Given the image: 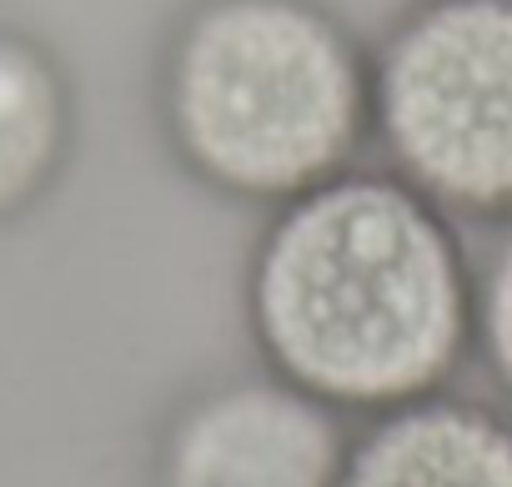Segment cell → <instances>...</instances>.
Wrapping results in <instances>:
<instances>
[{
    "label": "cell",
    "instance_id": "2",
    "mask_svg": "<svg viewBox=\"0 0 512 487\" xmlns=\"http://www.w3.org/2000/svg\"><path fill=\"white\" fill-rule=\"evenodd\" d=\"M151 121L196 191L267 216L372 161V41L332 0H176Z\"/></svg>",
    "mask_w": 512,
    "mask_h": 487
},
{
    "label": "cell",
    "instance_id": "1",
    "mask_svg": "<svg viewBox=\"0 0 512 487\" xmlns=\"http://www.w3.org/2000/svg\"><path fill=\"white\" fill-rule=\"evenodd\" d=\"M472 297L462 221L382 161L267 211L241 262L256 362L352 422L457 382L472 362Z\"/></svg>",
    "mask_w": 512,
    "mask_h": 487
},
{
    "label": "cell",
    "instance_id": "5",
    "mask_svg": "<svg viewBox=\"0 0 512 487\" xmlns=\"http://www.w3.org/2000/svg\"><path fill=\"white\" fill-rule=\"evenodd\" d=\"M342 487H512V407L447 387L362 417Z\"/></svg>",
    "mask_w": 512,
    "mask_h": 487
},
{
    "label": "cell",
    "instance_id": "6",
    "mask_svg": "<svg viewBox=\"0 0 512 487\" xmlns=\"http://www.w3.org/2000/svg\"><path fill=\"white\" fill-rule=\"evenodd\" d=\"M81 156V86L66 56L0 21V231L41 216Z\"/></svg>",
    "mask_w": 512,
    "mask_h": 487
},
{
    "label": "cell",
    "instance_id": "7",
    "mask_svg": "<svg viewBox=\"0 0 512 487\" xmlns=\"http://www.w3.org/2000/svg\"><path fill=\"white\" fill-rule=\"evenodd\" d=\"M472 362L512 407V221L492 226V247L477 257L472 297Z\"/></svg>",
    "mask_w": 512,
    "mask_h": 487
},
{
    "label": "cell",
    "instance_id": "3",
    "mask_svg": "<svg viewBox=\"0 0 512 487\" xmlns=\"http://www.w3.org/2000/svg\"><path fill=\"white\" fill-rule=\"evenodd\" d=\"M372 156L462 226L512 221V0H407L387 21Z\"/></svg>",
    "mask_w": 512,
    "mask_h": 487
},
{
    "label": "cell",
    "instance_id": "4",
    "mask_svg": "<svg viewBox=\"0 0 512 487\" xmlns=\"http://www.w3.org/2000/svg\"><path fill=\"white\" fill-rule=\"evenodd\" d=\"M352 427L262 362L221 372L161 412L151 487H342Z\"/></svg>",
    "mask_w": 512,
    "mask_h": 487
}]
</instances>
